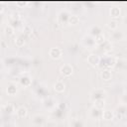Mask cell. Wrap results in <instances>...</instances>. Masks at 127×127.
Masks as SVG:
<instances>
[{"label": "cell", "instance_id": "1", "mask_svg": "<svg viewBox=\"0 0 127 127\" xmlns=\"http://www.w3.org/2000/svg\"><path fill=\"white\" fill-rule=\"evenodd\" d=\"M106 97H107V92L102 88H96L92 90V92L90 93V99L92 101L97 99H106Z\"/></svg>", "mask_w": 127, "mask_h": 127}, {"label": "cell", "instance_id": "2", "mask_svg": "<svg viewBox=\"0 0 127 127\" xmlns=\"http://www.w3.org/2000/svg\"><path fill=\"white\" fill-rule=\"evenodd\" d=\"M115 63H116V58H114V57H108L106 59H102V61L100 60L98 66H100L101 68L103 66V67H106L104 69H108L109 67H114Z\"/></svg>", "mask_w": 127, "mask_h": 127}, {"label": "cell", "instance_id": "3", "mask_svg": "<svg viewBox=\"0 0 127 127\" xmlns=\"http://www.w3.org/2000/svg\"><path fill=\"white\" fill-rule=\"evenodd\" d=\"M46 123V117L43 114H35L32 118V124L35 127H43Z\"/></svg>", "mask_w": 127, "mask_h": 127}, {"label": "cell", "instance_id": "4", "mask_svg": "<svg viewBox=\"0 0 127 127\" xmlns=\"http://www.w3.org/2000/svg\"><path fill=\"white\" fill-rule=\"evenodd\" d=\"M82 45L86 49H93L96 46V44L94 42V38L89 36V35H86L82 38Z\"/></svg>", "mask_w": 127, "mask_h": 127}, {"label": "cell", "instance_id": "5", "mask_svg": "<svg viewBox=\"0 0 127 127\" xmlns=\"http://www.w3.org/2000/svg\"><path fill=\"white\" fill-rule=\"evenodd\" d=\"M68 18H69V13L66 10H62L58 14L57 20H58V23L59 24H67Z\"/></svg>", "mask_w": 127, "mask_h": 127}, {"label": "cell", "instance_id": "6", "mask_svg": "<svg viewBox=\"0 0 127 127\" xmlns=\"http://www.w3.org/2000/svg\"><path fill=\"white\" fill-rule=\"evenodd\" d=\"M49 56L53 59V60H59L62 58L63 56V51L61 48H58V47H55V48H52L50 51H49Z\"/></svg>", "mask_w": 127, "mask_h": 127}, {"label": "cell", "instance_id": "7", "mask_svg": "<svg viewBox=\"0 0 127 127\" xmlns=\"http://www.w3.org/2000/svg\"><path fill=\"white\" fill-rule=\"evenodd\" d=\"M43 106L48 110H53L56 107V100L53 97H46L43 100Z\"/></svg>", "mask_w": 127, "mask_h": 127}, {"label": "cell", "instance_id": "8", "mask_svg": "<svg viewBox=\"0 0 127 127\" xmlns=\"http://www.w3.org/2000/svg\"><path fill=\"white\" fill-rule=\"evenodd\" d=\"M60 72H61V74L64 75V76H70V75L72 74V72H73V68H72V66H71L70 64H64L63 66H61Z\"/></svg>", "mask_w": 127, "mask_h": 127}, {"label": "cell", "instance_id": "9", "mask_svg": "<svg viewBox=\"0 0 127 127\" xmlns=\"http://www.w3.org/2000/svg\"><path fill=\"white\" fill-rule=\"evenodd\" d=\"M99 62H100V58L96 54H90V55H88V57H87V63L91 66H98Z\"/></svg>", "mask_w": 127, "mask_h": 127}, {"label": "cell", "instance_id": "10", "mask_svg": "<svg viewBox=\"0 0 127 127\" xmlns=\"http://www.w3.org/2000/svg\"><path fill=\"white\" fill-rule=\"evenodd\" d=\"M101 114H102V110L98 109V108H96L94 106L89 110V116L92 119H99L101 117Z\"/></svg>", "mask_w": 127, "mask_h": 127}, {"label": "cell", "instance_id": "11", "mask_svg": "<svg viewBox=\"0 0 127 127\" xmlns=\"http://www.w3.org/2000/svg\"><path fill=\"white\" fill-rule=\"evenodd\" d=\"M6 92H7L8 95H11V96L17 95V93H18V87H17V85L15 83H10L7 86V88H6Z\"/></svg>", "mask_w": 127, "mask_h": 127}, {"label": "cell", "instance_id": "12", "mask_svg": "<svg viewBox=\"0 0 127 127\" xmlns=\"http://www.w3.org/2000/svg\"><path fill=\"white\" fill-rule=\"evenodd\" d=\"M125 38V35L123 34V32H120V31H113L111 36H110V40H114V41H122L124 40Z\"/></svg>", "mask_w": 127, "mask_h": 127}, {"label": "cell", "instance_id": "13", "mask_svg": "<svg viewBox=\"0 0 127 127\" xmlns=\"http://www.w3.org/2000/svg\"><path fill=\"white\" fill-rule=\"evenodd\" d=\"M54 89H55L57 92H59V93L64 92V89H65V84H64V82H63L62 80H57V81L55 82V84H54Z\"/></svg>", "mask_w": 127, "mask_h": 127}, {"label": "cell", "instance_id": "14", "mask_svg": "<svg viewBox=\"0 0 127 127\" xmlns=\"http://www.w3.org/2000/svg\"><path fill=\"white\" fill-rule=\"evenodd\" d=\"M100 34H102V30H101V28L99 27V26H97V25H95V26H92L90 29H89V36H91V37H96L97 35H100Z\"/></svg>", "mask_w": 127, "mask_h": 127}, {"label": "cell", "instance_id": "15", "mask_svg": "<svg viewBox=\"0 0 127 127\" xmlns=\"http://www.w3.org/2000/svg\"><path fill=\"white\" fill-rule=\"evenodd\" d=\"M101 118H103L104 120L106 121H109V120H112L114 118V113L112 110H103L102 111V114H101Z\"/></svg>", "mask_w": 127, "mask_h": 127}, {"label": "cell", "instance_id": "16", "mask_svg": "<svg viewBox=\"0 0 127 127\" xmlns=\"http://www.w3.org/2000/svg\"><path fill=\"white\" fill-rule=\"evenodd\" d=\"M109 13H110V16L112 18H118L120 16V14H121V9L118 6H112L110 8V12Z\"/></svg>", "mask_w": 127, "mask_h": 127}, {"label": "cell", "instance_id": "17", "mask_svg": "<svg viewBox=\"0 0 127 127\" xmlns=\"http://www.w3.org/2000/svg\"><path fill=\"white\" fill-rule=\"evenodd\" d=\"M16 114H17V116H18L19 118H25V117L28 115V110H27L26 107H24V106H20V107L17 108V110H16Z\"/></svg>", "mask_w": 127, "mask_h": 127}, {"label": "cell", "instance_id": "18", "mask_svg": "<svg viewBox=\"0 0 127 127\" xmlns=\"http://www.w3.org/2000/svg\"><path fill=\"white\" fill-rule=\"evenodd\" d=\"M31 83H32V79H31V77L28 76V75H23V76L20 78V84H21L22 86L28 87V86L31 85Z\"/></svg>", "mask_w": 127, "mask_h": 127}, {"label": "cell", "instance_id": "19", "mask_svg": "<svg viewBox=\"0 0 127 127\" xmlns=\"http://www.w3.org/2000/svg\"><path fill=\"white\" fill-rule=\"evenodd\" d=\"M100 75H101V78L103 80H105V81L110 80L111 77H112V73H111V70L110 69H102Z\"/></svg>", "mask_w": 127, "mask_h": 127}, {"label": "cell", "instance_id": "20", "mask_svg": "<svg viewBox=\"0 0 127 127\" xmlns=\"http://www.w3.org/2000/svg\"><path fill=\"white\" fill-rule=\"evenodd\" d=\"M14 33H15V29H14V27H12L11 25H7V26H5V28H4V34H5L6 37L10 38V37H12V36L14 35Z\"/></svg>", "mask_w": 127, "mask_h": 127}, {"label": "cell", "instance_id": "21", "mask_svg": "<svg viewBox=\"0 0 127 127\" xmlns=\"http://www.w3.org/2000/svg\"><path fill=\"white\" fill-rule=\"evenodd\" d=\"M78 23H79V17H78L77 15H69L67 24L74 26V25H77Z\"/></svg>", "mask_w": 127, "mask_h": 127}, {"label": "cell", "instance_id": "22", "mask_svg": "<svg viewBox=\"0 0 127 127\" xmlns=\"http://www.w3.org/2000/svg\"><path fill=\"white\" fill-rule=\"evenodd\" d=\"M70 127H84V123L80 119H72L69 123Z\"/></svg>", "mask_w": 127, "mask_h": 127}, {"label": "cell", "instance_id": "23", "mask_svg": "<svg viewBox=\"0 0 127 127\" xmlns=\"http://www.w3.org/2000/svg\"><path fill=\"white\" fill-rule=\"evenodd\" d=\"M93 103H94V107L102 110L105 106V99H97V100H94Z\"/></svg>", "mask_w": 127, "mask_h": 127}, {"label": "cell", "instance_id": "24", "mask_svg": "<svg viewBox=\"0 0 127 127\" xmlns=\"http://www.w3.org/2000/svg\"><path fill=\"white\" fill-rule=\"evenodd\" d=\"M107 27L111 30V31H116V29L118 28V22L115 20H110L107 23Z\"/></svg>", "mask_w": 127, "mask_h": 127}, {"label": "cell", "instance_id": "25", "mask_svg": "<svg viewBox=\"0 0 127 127\" xmlns=\"http://www.w3.org/2000/svg\"><path fill=\"white\" fill-rule=\"evenodd\" d=\"M4 111H5L7 114H12V113L15 111L14 105H13L12 103H7V104L4 106Z\"/></svg>", "mask_w": 127, "mask_h": 127}, {"label": "cell", "instance_id": "26", "mask_svg": "<svg viewBox=\"0 0 127 127\" xmlns=\"http://www.w3.org/2000/svg\"><path fill=\"white\" fill-rule=\"evenodd\" d=\"M105 41V38H104V35L103 34H100V35H97L96 37H94V42L97 45H101L103 42Z\"/></svg>", "mask_w": 127, "mask_h": 127}, {"label": "cell", "instance_id": "27", "mask_svg": "<svg viewBox=\"0 0 127 127\" xmlns=\"http://www.w3.org/2000/svg\"><path fill=\"white\" fill-rule=\"evenodd\" d=\"M15 44H16L17 47H23V46L25 45V40H24V38H23L22 36L18 37V38L15 40Z\"/></svg>", "mask_w": 127, "mask_h": 127}, {"label": "cell", "instance_id": "28", "mask_svg": "<svg viewBox=\"0 0 127 127\" xmlns=\"http://www.w3.org/2000/svg\"><path fill=\"white\" fill-rule=\"evenodd\" d=\"M117 111H118L119 114L124 115V114H125V111H126V105H125V103L120 104V105L117 107Z\"/></svg>", "mask_w": 127, "mask_h": 127}, {"label": "cell", "instance_id": "29", "mask_svg": "<svg viewBox=\"0 0 127 127\" xmlns=\"http://www.w3.org/2000/svg\"><path fill=\"white\" fill-rule=\"evenodd\" d=\"M24 33L25 34H31L32 33V28L29 26V25H25V27H24Z\"/></svg>", "mask_w": 127, "mask_h": 127}, {"label": "cell", "instance_id": "30", "mask_svg": "<svg viewBox=\"0 0 127 127\" xmlns=\"http://www.w3.org/2000/svg\"><path fill=\"white\" fill-rule=\"evenodd\" d=\"M3 127H16L14 124H12V123H8V124H5Z\"/></svg>", "mask_w": 127, "mask_h": 127}, {"label": "cell", "instance_id": "31", "mask_svg": "<svg viewBox=\"0 0 127 127\" xmlns=\"http://www.w3.org/2000/svg\"><path fill=\"white\" fill-rule=\"evenodd\" d=\"M3 11H4V6H3V5L0 3V13H2Z\"/></svg>", "mask_w": 127, "mask_h": 127}, {"label": "cell", "instance_id": "32", "mask_svg": "<svg viewBox=\"0 0 127 127\" xmlns=\"http://www.w3.org/2000/svg\"><path fill=\"white\" fill-rule=\"evenodd\" d=\"M3 79V73L0 71V82H1V80Z\"/></svg>", "mask_w": 127, "mask_h": 127}, {"label": "cell", "instance_id": "33", "mask_svg": "<svg viewBox=\"0 0 127 127\" xmlns=\"http://www.w3.org/2000/svg\"><path fill=\"white\" fill-rule=\"evenodd\" d=\"M2 69H3V64H2L0 63V71H1Z\"/></svg>", "mask_w": 127, "mask_h": 127}, {"label": "cell", "instance_id": "34", "mask_svg": "<svg viewBox=\"0 0 127 127\" xmlns=\"http://www.w3.org/2000/svg\"><path fill=\"white\" fill-rule=\"evenodd\" d=\"M2 21V16H0V22Z\"/></svg>", "mask_w": 127, "mask_h": 127}, {"label": "cell", "instance_id": "35", "mask_svg": "<svg viewBox=\"0 0 127 127\" xmlns=\"http://www.w3.org/2000/svg\"><path fill=\"white\" fill-rule=\"evenodd\" d=\"M0 106H1V98H0Z\"/></svg>", "mask_w": 127, "mask_h": 127}]
</instances>
